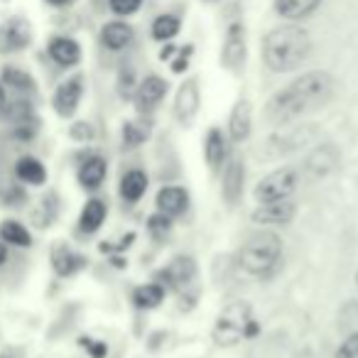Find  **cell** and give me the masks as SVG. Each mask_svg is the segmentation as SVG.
I'll return each instance as SVG.
<instances>
[{
  "label": "cell",
  "instance_id": "12",
  "mask_svg": "<svg viewBox=\"0 0 358 358\" xmlns=\"http://www.w3.org/2000/svg\"><path fill=\"white\" fill-rule=\"evenodd\" d=\"M201 94L196 79H187L185 84L179 86L177 99H174V115L182 125H189L194 120V115L199 113Z\"/></svg>",
  "mask_w": 358,
  "mask_h": 358
},
{
  "label": "cell",
  "instance_id": "33",
  "mask_svg": "<svg viewBox=\"0 0 358 358\" xmlns=\"http://www.w3.org/2000/svg\"><path fill=\"white\" fill-rule=\"evenodd\" d=\"M334 358H358V331L351 334V336L336 348V356Z\"/></svg>",
  "mask_w": 358,
  "mask_h": 358
},
{
  "label": "cell",
  "instance_id": "43",
  "mask_svg": "<svg viewBox=\"0 0 358 358\" xmlns=\"http://www.w3.org/2000/svg\"><path fill=\"white\" fill-rule=\"evenodd\" d=\"M356 282H358V273H356Z\"/></svg>",
  "mask_w": 358,
  "mask_h": 358
},
{
  "label": "cell",
  "instance_id": "27",
  "mask_svg": "<svg viewBox=\"0 0 358 358\" xmlns=\"http://www.w3.org/2000/svg\"><path fill=\"white\" fill-rule=\"evenodd\" d=\"M164 292H167V289H164L159 282L140 285V287H135V292H133V302L138 309H155L162 304Z\"/></svg>",
  "mask_w": 358,
  "mask_h": 358
},
{
  "label": "cell",
  "instance_id": "29",
  "mask_svg": "<svg viewBox=\"0 0 358 358\" xmlns=\"http://www.w3.org/2000/svg\"><path fill=\"white\" fill-rule=\"evenodd\" d=\"M3 81H6L8 86H13V89H17V91H32V89H35V81H32V76L27 74V71L17 69V66H6V69H3Z\"/></svg>",
  "mask_w": 358,
  "mask_h": 358
},
{
  "label": "cell",
  "instance_id": "23",
  "mask_svg": "<svg viewBox=\"0 0 358 358\" xmlns=\"http://www.w3.org/2000/svg\"><path fill=\"white\" fill-rule=\"evenodd\" d=\"M322 3L324 0H275V13L285 20L297 22L312 15Z\"/></svg>",
  "mask_w": 358,
  "mask_h": 358
},
{
  "label": "cell",
  "instance_id": "5",
  "mask_svg": "<svg viewBox=\"0 0 358 358\" xmlns=\"http://www.w3.org/2000/svg\"><path fill=\"white\" fill-rule=\"evenodd\" d=\"M299 185V174L294 167H282L275 169V172L265 174L255 185V201L258 204H268V201H280V199H289L292 192L297 189Z\"/></svg>",
  "mask_w": 358,
  "mask_h": 358
},
{
  "label": "cell",
  "instance_id": "3",
  "mask_svg": "<svg viewBox=\"0 0 358 358\" xmlns=\"http://www.w3.org/2000/svg\"><path fill=\"white\" fill-rule=\"evenodd\" d=\"M282 258V241L273 231H255L238 250V265L248 275L268 278Z\"/></svg>",
  "mask_w": 358,
  "mask_h": 358
},
{
  "label": "cell",
  "instance_id": "14",
  "mask_svg": "<svg viewBox=\"0 0 358 358\" xmlns=\"http://www.w3.org/2000/svg\"><path fill=\"white\" fill-rule=\"evenodd\" d=\"M32 30L25 17H10L0 27V52H20L30 45Z\"/></svg>",
  "mask_w": 358,
  "mask_h": 358
},
{
  "label": "cell",
  "instance_id": "13",
  "mask_svg": "<svg viewBox=\"0 0 358 358\" xmlns=\"http://www.w3.org/2000/svg\"><path fill=\"white\" fill-rule=\"evenodd\" d=\"M243 182H245V162L238 155H234L226 162L224 177H221V194H224V199L231 206L238 204V199L243 196Z\"/></svg>",
  "mask_w": 358,
  "mask_h": 358
},
{
  "label": "cell",
  "instance_id": "25",
  "mask_svg": "<svg viewBox=\"0 0 358 358\" xmlns=\"http://www.w3.org/2000/svg\"><path fill=\"white\" fill-rule=\"evenodd\" d=\"M15 174H17V179H20V182H25V185L40 187V185H45V182H47L45 164H42L37 157H30V155H25V157L17 159Z\"/></svg>",
  "mask_w": 358,
  "mask_h": 358
},
{
  "label": "cell",
  "instance_id": "30",
  "mask_svg": "<svg viewBox=\"0 0 358 358\" xmlns=\"http://www.w3.org/2000/svg\"><path fill=\"white\" fill-rule=\"evenodd\" d=\"M150 130L143 128L140 123H133V120H128V123L123 125V143L128 145V148H138V145H143L145 140H148Z\"/></svg>",
  "mask_w": 358,
  "mask_h": 358
},
{
  "label": "cell",
  "instance_id": "28",
  "mask_svg": "<svg viewBox=\"0 0 358 358\" xmlns=\"http://www.w3.org/2000/svg\"><path fill=\"white\" fill-rule=\"evenodd\" d=\"M179 27H182V22H179L177 15H159V17H155L150 32H152V40L169 42L172 37L179 35Z\"/></svg>",
  "mask_w": 358,
  "mask_h": 358
},
{
  "label": "cell",
  "instance_id": "40",
  "mask_svg": "<svg viewBox=\"0 0 358 358\" xmlns=\"http://www.w3.org/2000/svg\"><path fill=\"white\" fill-rule=\"evenodd\" d=\"M6 260H8V248H6V243L0 241V268L6 265Z\"/></svg>",
  "mask_w": 358,
  "mask_h": 358
},
{
  "label": "cell",
  "instance_id": "10",
  "mask_svg": "<svg viewBox=\"0 0 358 358\" xmlns=\"http://www.w3.org/2000/svg\"><path fill=\"white\" fill-rule=\"evenodd\" d=\"M81 96H84V79L81 76H71V79L59 84V89L55 91L52 106H55V110L62 118H71L76 113V108H79Z\"/></svg>",
  "mask_w": 358,
  "mask_h": 358
},
{
  "label": "cell",
  "instance_id": "4",
  "mask_svg": "<svg viewBox=\"0 0 358 358\" xmlns=\"http://www.w3.org/2000/svg\"><path fill=\"white\" fill-rule=\"evenodd\" d=\"M250 319H253V307L245 299H236L229 307H224L211 329L216 346H236L238 341H243Z\"/></svg>",
  "mask_w": 358,
  "mask_h": 358
},
{
  "label": "cell",
  "instance_id": "11",
  "mask_svg": "<svg viewBox=\"0 0 358 358\" xmlns=\"http://www.w3.org/2000/svg\"><path fill=\"white\" fill-rule=\"evenodd\" d=\"M297 214V204L292 199H280V201H268L260 204L253 211V221L260 226H287Z\"/></svg>",
  "mask_w": 358,
  "mask_h": 358
},
{
  "label": "cell",
  "instance_id": "22",
  "mask_svg": "<svg viewBox=\"0 0 358 358\" xmlns=\"http://www.w3.org/2000/svg\"><path fill=\"white\" fill-rule=\"evenodd\" d=\"M50 57L59 66H76L81 62V47L71 37H55L50 42Z\"/></svg>",
  "mask_w": 358,
  "mask_h": 358
},
{
  "label": "cell",
  "instance_id": "41",
  "mask_svg": "<svg viewBox=\"0 0 358 358\" xmlns=\"http://www.w3.org/2000/svg\"><path fill=\"white\" fill-rule=\"evenodd\" d=\"M6 103H8V96H6V89L0 86V110L6 108Z\"/></svg>",
  "mask_w": 358,
  "mask_h": 358
},
{
  "label": "cell",
  "instance_id": "17",
  "mask_svg": "<svg viewBox=\"0 0 358 358\" xmlns=\"http://www.w3.org/2000/svg\"><path fill=\"white\" fill-rule=\"evenodd\" d=\"M52 268H55V273L59 278H71V275L86 268V258L76 253V250H71L69 245L59 243L52 250Z\"/></svg>",
  "mask_w": 358,
  "mask_h": 358
},
{
  "label": "cell",
  "instance_id": "26",
  "mask_svg": "<svg viewBox=\"0 0 358 358\" xmlns=\"http://www.w3.org/2000/svg\"><path fill=\"white\" fill-rule=\"evenodd\" d=\"M0 241L6 245H15V248H30L32 245V236L20 221H3L0 224Z\"/></svg>",
  "mask_w": 358,
  "mask_h": 358
},
{
  "label": "cell",
  "instance_id": "8",
  "mask_svg": "<svg viewBox=\"0 0 358 358\" xmlns=\"http://www.w3.org/2000/svg\"><path fill=\"white\" fill-rule=\"evenodd\" d=\"M221 64L229 71H241L245 64V27L234 22L226 32L224 47H221Z\"/></svg>",
  "mask_w": 358,
  "mask_h": 358
},
{
  "label": "cell",
  "instance_id": "24",
  "mask_svg": "<svg viewBox=\"0 0 358 358\" xmlns=\"http://www.w3.org/2000/svg\"><path fill=\"white\" fill-rule=\"evenodd\" d=\"M106 214H108V206L101 199H89L81 209L79 216V231L81 234H96V231L103 226Z\"/></svg>",
  "mask_w": 358,
  "mask_h": 358
},
{
  "label": "cell",
  "instance_id": "21",
  "mask_svg": "<svg viewBox=\"0 0 358 358\" xmlns=\"http://www.w3.org/2000/svg\"><path fill=\"white\" fill-rule=\"evenodd\" d=\"M204 157L209 162V167L214 169H221V164L229 159V145H226V135L224 130L219 128H211L206 133V140H204Z\"/></svg>",
  "mask_w": 358,
  "mask_h": 358
},
{
  "label": "cell",
  "instance_id": "31",
  "mask_svg": "<svg viewBox=\"0 0 358 358\" xmlns=\"http://www.w3.org/2000/svg\"><path fill=\"white\" fill-rule=\"evenodd\" d=\"M169 229H172V219L164 216V214H159V211L148 219V231L155 236V238H164V236L169 234Z\"/></svg>",
  "mask_w": 358,
  "mask_h": 358
},
{
  "label": "cell",
  "instance_id": "39",
  "mask_svg": "<svg viewBox=\"0 0 358 358\" xmlns=\"http://www.w3.org/2000/svg\"><path fill=\"white\" fill-rule=\"evenodd\" d=\"M0 358H20V351L17 348H6V351H0Z\"/></svg>",
  "mask_w": 358,
  "mask_h": 358
},
{
  "label": "cell",
  "instance_id": "32",
  "mask_svg": "<svg viewBox=\"0 0 358 358\" xmlns=\"http://www.w3.org/2000/svg\"><path fill=\"white\" fill-rule=\"evenodd\" d=\"M108 6H110V10H113L115 15L128 17V15H133V13L140 10L143 0H108Z\"/></svg>",
  "mask_w": 358,
  "mask_h": 358
},
{
  "label": "cell",
  "instance_id": "18",
  "mask_svg": "<svg viewBox=\"0 0 358 358\" xmlns=\"http://www.w3.org/2000/svg\"><path fill=\"white\" fill-rule=\"evenodd\" d=\"M106 177H108V162H106L101 155H91V157H86L84 162H81L79 185L84 187V189H91V192L99 189L106 182Z\"/></svg>",
  "mask_w": 358,
  "mask_h": 358
},
{
  "label": "cell",
  "instance_id": "16",
  "mask_svg": "<svg viewBox=\"0 0 358 358\" xmlns=\"http://www.w3.org/2000/svg\"><path fill=\"white\" fill-rule=\"evenodd\" d=\"M250 128H253V108H250V101L248 99H238L231 110V118H229V135L234 143H243L248 140Z\"/></svg>",
  "mask_w": 358,
  "mask_h": 358
},
{
  "label": "cell",
  "instance_id": "1",
  "mask_svg": "<svg viewBox=\"0 0 358 358\" xmlns=\"http://www.w3.org/2000/svg\"><path fill=\"white\" fill-rule=\"evenodd\" d=\"M334 79L327 71H307L297 76L292 84H287L282 91L273 96L265 106V115L270 123L287 125L302 115L319 110L331 101Z\"/></svg>",
  "mask_w": 358,
  "mask_h": 358
},
{
  "label": "cell",
  "instance_id": "36",
  "mask_svg": "<svg viewBox=\"0 0 358 358\" xmlns=\"http://www.w3.org/2000/svg\"><path fill=\"white\" fill-rule=\"evenodd\" d=\"M69 135L74 140H81V143H86V140L94 138V128H91L89 123H74V125H71V130H69Z\"/></svg>",
  "mask_w": 358,
  "mask_h": 358
},
{
  "label": "cell",
  "instance_id": "2",
  "mask_svg": "<svg viewBox=\"0 0 358 358\" xmlns=\"http://www.w3.org/2000/svg\"><path fill=\"white\" fill-rule=\"evenodd\" d=\"M309 52H312V37L294 22L275 27L263 40V62L275 74L297 69L309 57Z\"/></svg>",
  "mask_w": 358,
  "mask_h": 358
},
{
  "label": "cell",
  "instance_id": "38",
  "mask_svg": "<svg viewBox=\"0 0 358 358\" xmlns=\"http://www.w3.org/2000/svg\"><path fill=\"white\" fill-rule=\"evenodd\" d=\"M174 52H177V47H174V45H167V47H162V52H159V59H172V55H174Z\"/></svg>",
  "mask_w": 358,
  "mask_h": 358
},
{
  "label": "cell",
  "instance_id": "19",
  "mask_svg": "<svg viewBox=\"0 0 358 358\" xmlns=\"http://www.w3.org/2000/svg\"><path fill=\"white\" fill-rule=\"evenodd\" d=\"M148 185H150V179L143 169H128V172L120 177V187H118L120 199L128 201V204H138L145 196V192H148Z\"/></svg>",
  "mask_w": 358,
  "mask_h": 358
},
{
  "label": "cell",
  "instance_id": "35",
  "mask_svg": "<svg viewBox=\"0 0 358 358\" xmlns=\"http://www.w3.org/2000/svg\"><path fill=\"white\" fill-rule=\"evenodd\" d=\"M79 343L89 351L91 358H106L108 356V346H106L103 341H94V338H89V336H81Z\"/></svg>",
  "mask_w": 358,
  "mask_h": 358
},
{
  "label": "cell",
  "instance_id": "7",
  "mask_svg": "<svg viewBox=\"0 0 358 358\" xmlns=\"http://www.w3.org/2000/svg\"><path fill=\"white\" fill-rule=\"evenodd\" d=\"M338 164H341V152H338V148L334 143H324L309 152L307 162H304V172L312 179H322V177H329Z\"/></svg>",
  "mask_w": 358,
  "mask_h": 358
},
{
  "label": "cell",
  "instance_id": "42",
  "mask_svg": "<svg viewBox=\"0 0 358 358\" xmlns=\"http://www.w3.org/2000/svg\"><path fill=\"white\" fill-rule=\"evenodd\" d=\"M50 6H57V8H62V6H69L71 0H47Z\"/></svg>",
  "mask_w": 358,
  "mask_h": 358
},
{
  "label": "cell",
  "instance_id": "9",
  "mask_svg": "<svg viewBox=\"0 0 358 358\" xmlns=\"http://www.w3.org/2000/svg\"><path fill=\"white\" fill-rule=\"evenodd\" d=\"M164 96H167V81L157 74H150L138 84L133 101H135V106H138L140 113H150V110L157 108L159 101H162Z\"/></svg>",
  "mask_w": 358,
  "mask_h": 358
},
{
  "label": "cell",
  "instance_id": "37",
  "mask_svg": "<svg viewBox=\"0 0 358 358\" xmlns=\"http://www.w3.org/2000/svg\"><path fill=\"white\" fill-rule=\"evenodd\" d=\"M177 59L172 62V71L174 74H182V71L187 69V64H189V55H192V45H187L185 50H177Z\"/></svg>",
  "mask_w": 358,
  "mask_h": 358
},
{
  "label": "cell",
  "instance_id": "15",
  "mask_svg": "<svg viewBox=\"0 0 358 358\" xmlns=\"http://www.w3.org/2000/svg\"><path fill=\"white\" fill-rule=\"evenodd\" d=\"M155 204H157L159 214L174 219V216H182L189 209V192L177 185L162 187V189L157 192V196H155Z\"/></svg>",
  "mask_w": 358,
  "mask_h": 358
},
{
  "label": "cell",
  "instance_id": "34",
  "mask_svg": "<svg viewBox=\"0 0 358 358\" xmlns=\"http://www.w3.org/2000/svg\"><path fill=\"white\" fill-rule=\"evenodd\" d=\"M135 79H133V71H120V79H118V94L123 96V99H133L135 96Z\"/></svg>",
  "mask_w": 358,
  "mask_h": 358
},
{
  "label": "cell",
  "instance_id": "20",
  "mask_svg": "<svg viewBox=\"0 0 358 358\" xmlns=\"http://www.w3.org/2000/svg\"><path fill=\"white\" fill-rule=\"evenodd\" d=\"M135 32L128 22H120V20H113V22H106L103 30H101V45L110 52H120L133 42Z\"/></svg>",
  "mask_w": 358,
  "mask_h": 358
},
{
  "label": "cell",
  "instance_id": "6",
  "mask_svg": "<svg viewBox=\"0 0 358 358\" xmlns=\"http://www.w3.org/2000/svg\"><path fill=\"white\" fill-rule=\"evenodd\" d=\"M196 280V263L192 255H174L157 275L155 282H159L164 289H174V292L185 294L187 289L194 285Z\"/></svg>",
  "mask_w": 358,
  "mask_h": 358
}]
</instances>
